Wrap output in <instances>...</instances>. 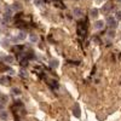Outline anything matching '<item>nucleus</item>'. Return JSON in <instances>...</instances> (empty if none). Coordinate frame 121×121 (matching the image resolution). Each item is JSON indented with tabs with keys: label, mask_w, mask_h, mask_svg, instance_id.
I'll list each match as a JSON object with an SVG mask.
<instances>
[{
	"label": "nucleus",
	"mask_w": 121,
	"mask_h": 121,
	"mask_svg": "<svg viewBox=\"0 0 121 121\" xmlns=\"http://www.w3.org/2000/svg\"><path fill=\"white\" fill-rule=\"evenodd\" d=\"M23 39H26V34L24 33H19V35L16 39V41H18V40H23Z\"/></svg>",
	"instance_id": "9b49d317"
},
{
	"label": "nucleus",
	"mask_w": 121,
	"mask_h": 121,
	"mask_svg": "<svg viewBox=\"0 0 121 121\" xmlns=\"http://www.w3.org/2000/svg\"><path fill=\"white\" fill-rule=\"evenodd\" d=\"M117 1H120V3H121V0H117Z\"/></svg>",
	"instance_id": "a211bd4d"
},
{
	"label": "nucleus",
	"mask_w": 121,
	"mask_h": 121,
	"mask_svg": "<svg viewBox=\"0 0 121 121\" xmlns=\"http://www.w3.org/2000/svg\"><path fill=\"white\" fill-rule=\"evenodd\" d=\"M95 28L96 29H103L104 28V21H97L96 23H95Z\"/></svg>",
	"instance_id": "7ed1b4c3"
},
{
	"label": "nucleus",
	"mask_w": 121,
	"mask_h": 121,
	"mask_svg": "<svg viewBox=\"0 0 121 121\" xmlns=\"http://www.w3.org/2000/svg\"><path fill=\"white\" fill-rule=\"evenodd\" d=\"M110 9H112V6H110V5H105V6L103 7V12H104V13H107V11H108V10L110 11Z\"/></svg>",
	"instance_id": "4468645a"
},
{
	"label": "nucleus",
	"mask_w": 121,
	"mask_h": 121,
	"mask_svg": "<svg viewBox=\"0 0 121 121\" xmlns=\"http://www.w3.org/2000/svg\"><path fill=\"white\" fill-rule=\"evenodd\" d=\"M11 92H12L13 95H16V96H19V95H21V91H19V88H17V87H13V88L11 90Z\"/></svg>",
	"instance_id": "6e6552de"
},
{
	"label": "nucleus",
	"mask_w": 121,
	"mask_h": 121,
	"mask_svg": "<svg viewBox=\"0 0 121 121\" xmlns=\"http://www.w3.org/2000/svg\"><path fill=\"white\" fill-rule=\"evenodd\" d=\"M116 18H119V19H121V11H119V12H116Z\"/></svg>",
	"instance_id": "dca6fc26"
},
{
	"label": "nucleus",
	"mask_w": 121,
	"mask_h": 121,
	"mask_svg": "<svg viewBox=\"0 0 121 121\" xmlns=\"http://www.w3.org/2000/svg\"><path fill=\"white\" fill-rule=\"evenodd\" d=\"M10 82V78L9 76H1L0 78V84L1 85H7Z\"/></svg>",
	"instance_id": "20e7f679"
},
{
	"label": "nucleus",
	"mask_w": 121,
	"mask_h": 121,
	"mask_svg": "<svg viewBox=\"0 0 121 121\" xmlns=\"http://www.w3.org/2000/svg\"><path fill=\"white\" fill-rule=\"evenodd\" d=\"M50 65H51L52 68H57L58 67V62L56 59H53V60H51V63H50Z\"/></svg>",
	"instance_id": "f8f14e48"
},
{
	"label": "nucleus",
	"mask_w": 121,
	"mask_h": 121,
	"mask_svg": "<svg viewBox=\"0 0 121 121\" xmlns=\"http://www.w3.org/2000/svg\"><path fill=\"white\" fill-rule=\"evenodd\" d=\"M98 9H91V11H90V15H91V17L92 18H96L97 17V15H98Z\"/></svg>",
	"instance_id": "39448f33"
},
{
	"label": "nucleus",
	"mask_w": 121,
	"mask_h": 121,
	"mask_svg": "<svg viewBox=\"0 0 121 121\" xmlns=\"http://www.w3.org/2000/svg\"><path fill=\"white\" fill-rule=\"evenodd\" d=\"M79 34L81 35V36H85L86 35V27L84 26V23L80 24V27H79Z\"/></svg>",
	"instance_id": "f03ea898"
},
{
	"label": "nucleus",
	"mask_w": 121,
	"mask_h": 121,
	"mask_svg": "<svg viewBox=\"0 0 121 121\" xmlns=\"http://www.w3.org/2000/svg\"><path fill=\"white\" fill-rule=\"evenodd\" d=\"M74 13H75L76 17H81V16H82V11H81L80 9H78V7L74 10Z\"/></svg>",
	"instance_id": "423d86ee"
},
{
	"label": "nucleus",
	"mask_w": 121,
	"mask_h": 121,
	"mask_svg": "<svg viewBox=\"0 0 121 121\" xmlns=\"http://www.w3.org/2000/svg\"><path fill=\"white\" fill-rule=\"evenodd\" d=\"M96 1H100V0H96Z\"/></svg>",
	"instance_id": "f3484780"
},
{
	"label": "nucleus",
	"mask_w": 121,
	"mask_h": 121,
	"mask_svg": "<svg viewBox=\"0 0 121 121\" xmlns=\"http://www.w3.org/2000/svg\"><path fill=\"white\" fill-rule=\"evenodd\" d=\"M21 76H23V78H27L28 75L26 74V72H24V70H21Z\"/></svg>",
	"instance_id": "2eb2a0df"
},
{
	"label": "nucleus",
	"mask_w": 121,
	"mask_h": 121,
	"mask_svg": "<svg viewBox=\"0 0 121 121\" xmlns=\"http://www.w3.org/2000/svg\"><path fill=\"white\" fill-rule=\"evenodd\" d=\"M0 117H1L3 120H7L9 115H7V113H6V112H0Z\"/></svg>",
	"instance_id": "1a4fd4ad"
},
{
	"label": "nucleus",
	"mask_w": 121,
	"mask_h": 121,
	"mask_svg": "<svg viewBox=\"0 0 121 121\" xmlns=\"http://www.w3.org/2000/svg\"><path fill=\"white\" fill-rule=\"evenodd\" d=\"M5 62H7V63H12V62H13V57H11V56H6V57H5Z\"/></svg>",
	"instance_id": "9d476101"
},
{
	"label": "nucleus",
	"mask_w": 121,
	"mask_h": 121,
	"mask_svg": "<svg viewBox=\"0 0 121 121\" xmlns=\"http://www.w3.org/2000/svg\"><path fill=\"white\" fill-rule=\"evenodd\" d=\"M50 85H51L52 87H55V88H58V87H59V85L57 84V81H55V80H52V81L50 82Z\"/></svg>",
	"instance_id": "ddd939ff"
},
{
	"label": "nucleus",
	"mask_w": 121,
	"mask_h": 121,
	"mask_svg": "<svg viewBox=\"0 0 121 121\" xmlns=\"http://www.w3.org/2000/svg\"><path fill=\"white\" fill-rule=\"evenodd\" d=\"M29 40H30L32 43H36V41H38V36H36L35 34H30V35H29Z\"/></svg>",
	"instance_id": "0eeeda50"
},
{
	"label": "nucleus",
	"mask_w": 121,
	"mask_h": 121,
	"mask_svg": "<svg viewBox=\"0 0 121 121\" xmlns=\"http://www.w3.org/2000/svg\"><path fill=\"white\" fill-rule=\"evenodd\" d=\"M116 24H117L116 18H114V17H108V26H109V28L115 29V28H116Z\"/></svg>",
	"instance_id": "f257e3e1"
}]
</instances>
